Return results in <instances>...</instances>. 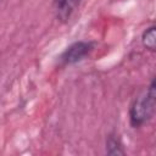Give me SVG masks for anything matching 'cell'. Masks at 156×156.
I'll list each match as a JSON object with an SVG mask.
<instances>
[{
  "label": "cell",
  "mask_w": 156,
  "mask_h": 156,
  "mask_svg": "<svg viewBox=\"0 0 156 156\" xmlns=\"http://www.w3.org/2000/svg\"><path fill=\"white\" fill-rule=\"evenodd\" d=\"M82 0H54L52 9L57 21L66 23L69 21Z\"/></svg>",
  "instance_id": "3957f363"
},
{
  "label": "cell",
  "mask_w": 156,
  "mask_h": 156,
  "mask_svg": "<svg viewBox=\"0 0 156 156\" xmlns=\"http://www.w3.org/2000/svg\"><path fill=\"white\" fill-rule=\"evenodd\" d=\"M94 45L95 44L93 41H85V40L74 41L58 57L60 65L61 66H69V65H74L79 61L84 60L94 50Z\"/></svg>",
  "instance_id": "7a4b0ae2"
},
{
  "label": "cell",
  "mask_w": 156,
  "mask_h": 156,
  "mask_svg": "<svg viewBox=\"0 0 156 156\" xmlns=\"http://www.w3.org/2000/svg\"><path fill=\"white\" fill-rule=\"evenodd\" d=\"M106 152L108 155H124L126 151L123 149V144L117 134H108L106 139Z\"/></svg>",
  "instance_id": "277c9868"
},
{
  "label": "cell",
  "mask_w": 156,
  "mask_h": 156,
  "mask_svg": "<svg viewBox=\"0 0 156 156\" xmlns=\"http://www.w3.org/2000/svg\"><path fill=\"white\" fill-rule=\"evenodd\" d=\"M141 43L144 48H146L149 51L154 52L156 50V27L155 26H150L143 32Z\"/></svg>",
  "instance_id": "5b68a950"
},
{
  "label": "cell",
  "mask_w": 156,
  "mask_h": 156,
  "mask_svg": "<svg viewBox=\"0 0 156 156\" xmlns=\"http://www.w3.org/2000/svg\"><path fill=\"white\" fill-rule=\"evenodd\" d=\"M0 1H1V0H0Z\"/></svg>",
  "instance_id": "8992f818"
},
{
  "label": "cell",
  "mask_w": 156,
  "mask_h": 156,
  "mask_svg": "<svg viewBox=\"0 0 156 156\" xmlns=\"http://www.w3.org/2000/svg\"><path fill=\"white\" fill-rule=\"evenodd\" d=\"M156 110V85L155 79L151 80L146 90L139 94L129 107V123L133 128H140L147 123Z\"/></svg>",
  "instance_id": "6da1fadb"
}]
</instances>
